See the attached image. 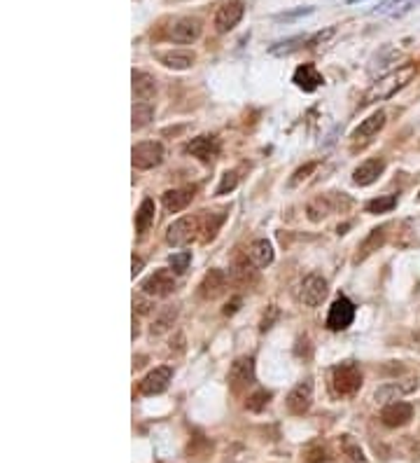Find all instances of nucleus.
<instances>
[{"instance_id": "25", "label": "nucleus", "mask_w": 420, "mask_h": 463, "mask_svg": "<svg viewBox=\"0 0 420 463\" xmlns=\"http://www.w3.org/2000/svg\"><path fill=\"white\" fill-rule=\"evenodd\" d=\"M194 52L187 50H173V52H161L159 54V61L164 63L166 68H173V70H187L192 68L194 63Z\"/></svg>"}, {"instance_id": "33", "label": "nucleus", "mask_w": 420, "mask_h": 463, "mask_svg": "<svg viewBox=\"0 0 420 463\" xmlns=\"http://www.w3.org/2000/svg\"><path fill=\"white\" fill-rule=\"evenodd\" d=\"M238 185V175L233 173V171H227L222 175V180H220V185H217L215 190V195H227V192H233Z\"/></svg>"}, {"instance_id": "12", "label": "nucleus", "mask_w": 420, "mask_h": 463, "mask_svg": "<svg viewBox=\"0 0 420 463\" xmlns=\"http://www.w3.org/2000/svg\"><path fill=\"white\" fill-rule=\"evenodd\" d=\"M173 379V370L168 365L155 367L152 372L145 374V379L140 381V393L143 396H159L164 393Z\"/></svg>"}, {"instance_id": "40", "label": "nucleus", "mask_w": 420, "mask_h": 463, "mask_svg": "<svg viewBox=\"0 0 420 463\" xmlns=\"http://www.w3.org/2000/svg\"><path fill=\"white\" fill-rule=\"evenodd\" d=\"M348 3H358V0H348Z\"/></svg>"}, {"instance_id": "3", "label": "nucleus", "mask_w": 420, "mask_h": 463, "mask_svg": "<svg viewBox=\"0 0 420 463\" xmlns=\"http://www.w3.org/2000/svg\"><path fill=\"white\" fill-rule=\"evenodd\" d=\"M350 204L353 202L346 195H320V197H315L313 202H309V206H306V215H309L311 222H320L336 211L348 209Z\"/></svg>"}, {"instance_id": "23", "label": "nucleus", "mask_w": 420, "mask_h": 463, "mask_svg": "<svg viewBox=\"0 0 420 463\" xmlns=\"http://www.w3.org/2000/svg\"><path fill=\"white\" fill-rule=\"evenodd\" d=\"M229 276L236 285H253L257 281V269L250 265L248 258H236L233 267L229 269Z\"/></svg>"}, {"instance_id": "21", "label": "nucleus", "mask_w": 420, "mask_h": 463, "mask_svg": "<svg viewBox=\"0 0 420 463\" xmlns=\"http://www.w3.org/2000/svg\"><path fill=\"white\" fill-rule=\"evenodd\" d=\"M133 97L138 101H150L157 94V80L145 70H133Z\"/></svg>"}, {"instance_id": "16", "label": "nucleus", "mask_w": 420, "mask_h": 463, "mask_svg": "<svg viewBox=\"0 0 420 463\" xmlns=\"http://www.w3.org/2000/svg\"><path fill=\"white\" fill-rule=\"evenodd\" d=\"M385 171V162L383 159H367V162H362L358 169L353 171V180H355V185H360V187H367L371 185V183H376L378 180V175H381Z\"/></svg>"}, {"instance_id": "22", "label": "nucleus", "mask_w": 420, "mask_h": 463, "mask_svg": "<svg viewBox=\"0 0 420 463\" xmlns=\"http://www.w3.org/2000/svg\"><path fill=\"white\" fill-rule=\"evenodd\" d=\"M248 255H250V262H253L255 267H269L273 258H276L271 241H266V239H257V241L248 249Z\"/></svg>"}, {"instance_id": "17", "label": "nucleus", "mask_w": 420, "mask_h": 463, "mask_svg": "<svg viewBox=\"0 0 420 463\" xmlns=\"http://www.w3.org/2000/svg\"><path fill=\"white\" fill-rule=\"evenodd\" d=\"M418 386V381L407 379V381H390V384H383L376 391V403H397L402 396L411 393Z\"/></svg>"}, {"instance_id": "32", "label": "nucleus", "mask_w": 420, "mask_h": 463, "mask_svg": "<svg viewBox=\"0 0 420 463\" xmlns=\"http://www.w3.org/2000/svg\"><path fill=\"white\" fill-rule=\"evenodd\" d=\"M269 398H271L269 391H257L255 396H250V398H248L245 407H248L250 412H262L264 407L269 405Z\"/></svg>"}, {"instance_id": "6", "label": "nucleus", "mask_w": 420, "mask_h": 463, "mask_svg": "<svg viewBox=\"0 0 420 463\" xmlns=\"http://www.w3.org/2000/svg\"><path fill=\"white\" fill-rule=\"evenodd\" d=\"M197 232H201V218H197V215H184V218H177L166 229V241L171 246H184L197 236Z\"/></svg>"}, {"instance_id": "36", "label": "nucleus", "mask_w": 420, "mask_h": 463, "mask_svg": "<svg viewBox=\"0 0 420 463\" xmlns=\"http://www.w3.org/2000/svg\"><path fill=\"white\" fill-rule=\"evenodd\" d=\"M133 309L138 311V314H150L152 311V302L148 300V298H133Z\"/></svg>"}, {"instance_id": "8", "label": "nucleus", "mask_w": 420, "mask_h": 463, "mask_svg": "<svg viewBox=\"0 0 420 463\" xmlns=\"http://www.w3.org/2000/svg\"><path fill=\"white\" fill-rule=\"evenodd\" d=\"M353 318H355V305H353V302L348 298H336L332 302V307H329L327 328L334 330V332H341L353 323Z\"/></svg>"}, {"instance_id": "31", "label": "nucleus", "mask_w": 420, "mask_h": 463, "mask_svg": "<svg viewBox=\"0 0 420 463\" xmlns=\"http://www.w3.org/2000/svg\"><path fill=\"white\" fill-rule=\"evenodd\" d=\"M192 262V253L189 251H180V253H173L171 258H168V265L175 271V274H182V271H187Z\"/></svg>"}, {"instance_id": "27", "label": "nucleus", "mask_w": 420, "mask_h": 463, "mask_svg": "<svg viewBox=\"0 0 420 463\" xmlns=\"http://www.w3.org/2000/svg\"><path fill=\"white\" fill-rule=\"evenodd\" d=\"M152 222H155V202L152 199H143L140 209L136 213V229L143 234V232L150 229Z\"/></svg>"}, {"instance_id": "29", "label": "nucleus", "mask_w": 420, "mask_h": 463, "mask_svg": "<svg viewBox=\"0 0 420 463\" xmlns=\"http://www.w3.org/2000/svg\"><path fill=\"white\" fill-rule=\"evenodd\" d=\"M177 318V309L175 307H166L161 314L155 318V325H152V334H164L166 330H171V325Z\"/></svg>"}, {"instance_id": "11", "label": "nucleus", "mask_w": 420, "mask_h": 463, "mask_svg": "<svg viewBox=\"0 0 420 463\" xmlns=\"http://www.w3.org/2000/svg\"><path fill=\"white\" fill-rule=\"evenodd\" d=\"M201 31H204V26H201L199 19L182 17V19H175L171 23V28H168V38H171L173 43L192 45V43H197V40L201 38Z\"/></svg>"}, {"instance_id": "37", "label": "nucleus", "mask_w": 420, "mask_h": 463, "mask_svg": "<svg viewBox=\"0 0 420 463\" xmlns=\"http://www.w3.org/2000/svg\"><path fill=\"white\" fill-rule=\"evenodd\" d=\"M143 265H145L143 258H138V255H133V258H131V276H133V278L143 271Z\"/></svg>"}, {"instance_id": "18", "label": "nucleus", "mask_w": 420, "mask_h": 463, "mask_svg": "<svg viewBox=\"0 0 420 463\" xmlns=\"http://www.w3.org/2000/svg\"><path fill=\"white\" fill-rule=\"evenodd\" d=\"M224 288H227V274L222 269H210L201 281V298L215 300L224 293Z\"/></svg>"}, {"instance_id": "38", "label": "nucleus", "mask_w": 420, "mask_h": 463, "mask_svg": "<svg viewBox=\"0 0 420 463\" xmlns=\"http://www.w3.org/2000/svg\"><path fill=\"white\" fill-rule=\"evenodd\" d=\"M238 305H241V300L236 298V300H233V302H231V307H227V309H224V314H227V316H229V314H233V311H236V309H238Z\"/></svg>"}, {"instance_id": "26", "label": "nucleus", "mask_w": 420, "mask_h": 463, "mask_svg": "<svg viewBox=\"0 0 420 463\" xmlns=\"http://www.w3.org/2000/svg\"><path fill=\"white\" fill-rule=\"evenodd\" d=\"M385 229H387V227H376V229H371V234L365 239V244L360 246V253L355 255V262L367 260L371 253L381 249V246L385 244Z\"/></svg>"}, {"instance_id": "10", "label": "nucleus", "mask_w": 420, "mask_h": 463, "mask_svg": "<svg viewBox=\"0 0 420 463\" xmlns=\"http://www.w3.org/2000/svg\"><path fill=\"white\" fill-rule=\"evenodd\" d=\"M143 293L150 298H166L175 290V276L171 269H157L155 274L143 281Z\"/></svg>"}, {"instance_id": "24", "label": "nucleus", "mask_w": 420, "mask_h": 463, "mask_svg": "<svg viewBox=\"0 0 420 463\" xmlns=\"http://www.w3.org/2000/svg\"><path fill=\"white\" fill-rule=\"evenodd\" d=\"M385 119H387L385 110H376V113H371L365 122L353 131V138H371V136H376L385 126Z\"/></svg>"}, {"instance_id": "28", "label": "nucleus", "mask_w": 420, "mask_h": 463, "mask_svg": "<svg viewBox=\"0 0 420 463\" xmlns=\"http://www.w3.org/2000/svg\"><path fill=\"white\" fill-rule=\"evenodd\" d=\"M131 117H133V122H131L133 129H143V126H148L152 122V117H155V108H152L148 101H140L133 106Z\"/></svg>"}, {"instance_id": "5", "label": "nucleus", "mask_w": 420, "mask_h": 463, "mask_svg": "<svg viewBox=\"0 0 420 463\" xmlns=\"http://www.w3.org/2000/svg\"><path fill=\"white\" fill-rule=\"evenodd\" d=\"M243 14H245L243 0H227L224 5L217 7L213 26H215L217 33H229V31L238 26V21L243 19Z\"/></svg>"}, {"instance_id": "34", "label": "nucleus", "mask_w": 420, "mask_h": 463, "mask_svg": "<svg viewBox=\"0 0 420 463\" xmlns=\"http://www.w3.org/2000/svg\"><path fill=\"white\" fill-rule=\"evenodd\" d=\"M341 447H343V452L348 454L350 461H365V454H362L360 447L353 442L350 435H341Z\"/></svg>"}, {"instance_id": "13", "label": "nucleus", "mask_w": 420, "mask_h": 463, "mask_svg": "<svg viewBox=\"0 0 420 463\" xmlns=\"http://www.w3.org/2000/svg\"><path fill=\"white\" fill-rule=\"evenodd\" d=\"M411 419H414V407L402 401L385 405L381 412V421L387 428H402V426H407Z\"/></svg>"}, {"instance_id": "19", "label": "nucleus", "mask_w": 420, "mask_h": 463, "mask_svg": "<svg viewBox=\"0 0 420 463\" xmlns=\"http://www.w3.org/2000/svg\"><path fill=\"white\" fill-rule=\"evenodd\" d=\"M194 199V190L192 187H177V190H168V192L161 197V204L168 213H180L192 204Z\"/></svg>"}, {"instance_id": "30", "label": "nucleus", "mask_w": 420, "mask_h": 463, "mask_svg": "<svg viewBox=\"0 0 420 463\" xmlns=\"http://www.w3.org/2000/svg\"><path fill=\"white\" fill-rule=\"evenodd\" d=\"M394 206H397V195H385L367 202V213H390Z\"/></svg>"}, {"instance_id": "15", "label": "nucleus", "mask_w": 420, "mask_h": 463, "mask_svg": "<svg viewBox=\"0 0 420 463\" xmlns=\"http://www.w3.org/2000/svg\"><path fill=\"white\" fill-rule=\"evenodd\" d=\"M313 405V384L309 379L297 384L287 396V410L292 414H306Z\"/></svg>"}, {"instance_id": "2", "label": "nucleus", "mask_w": 420, "mask_h": 463, "mask_svg": "<svg viewBox=\"0 0 420 463\" xmlns=\"http://www.w3.org/2000/svg\"><path fill=\"white\" fill-rule=\"evenodd\" d=\"M332 386L336 396H355L362 386V370L358 363L346 361L334 367L332 372Z\"/></svg>"}, {"instance_id": "39", "label": "nucleus", "mask_w": 420, "mask_h": 463, "mask_svg": "<svg viewBox=\"0 0 420 463\" xmlns=\"http://www.w3.org/2000/svg\"><path fill=\"white\" fill-rule=\"evenodd\" d=\"M416 342H418V344H420V332L416 334Z\"/></svg>"}, {"instance_id": "1", "label": "nucleus", "mask_w": 420, "mask_h": 463, "mask_svg": "<svg viewBox=\"0 0 420 463\" xmlns=\"http://www.w3.org/2000/svg\"><path fill=\"white\" fill-rule=\"evenodd\" d=\"M416 75V66L414 63H407V66H402L397 70H392L390 75L381 77L378 82L371 85V89L365 94V101H362V106H369V103H376V101H385V99H392L394 94L399 89H404L411 77Z\"/></svg>"}, {"instance_id": "4", "label": "nucleus", "mask_w": 420, "mask_h": 463, "mask_svg": "<svg viewBox=\"0 0 420 463\" xmlns=\"http://www.w3.org/2000/svg\"><path fill=\"white\" fill-rule=\"evenodd\" d=\"M131 162L136 169L140 171H148V169H155L161 162H164V146L159 141H145L133 146L131 150Z\"/></svg>"}, {"instance_id": "9", "label": "nucleus", "mask_w": 420, "mask_h": 463, "mask_svg": "<svg viewBox=\"0 0 420 463\" xmlns=\"http://www.w3.org/2000/svg\"><path fill=\"white\" fill-rule=\"evenodd\" d=\"M327 298V281L318 274H309L302 281V288H299V300L304 302L306 307H320L322 300Z\"/></svg>"}, {"instance_id": "20", "label": "nucleus", "mask_w": 420, "mask_h": 463, "mask_svg": "<svg viewBox=\"0 0 420 463\" xmlns=\"http://www.w3.org/2000/svg\"><path fill=\"white\" fill-rule=\"evenodd\" d=\"M292 80L299 89H304V92H315L322 85V75L318 73V68H315L313 63H304V66H299L294 70Z\"/></svg>"}, {"instance_id": "7", "label": "nucleus", "mask_w": 420, "mask_h": 463, "mask_svg": "<svg viewBox=\"0 0 420 463\" xmlns=\"http://www.w3.org/2000/svg\"><path fill=\"white\" fill-rule=\"evenodd\" d=\"M250 384H255V358L241 356L229 367V386L233 388V393H241Z\"/></svg>"}, {"instance_id": "35", "label": "nucleus", "mask_w": 420, "mask_h": 463, "mask_svg": "<svg viewBox=\"0 0 420 463\" xmlns=\"http://www.w3.org/2000/svg\"><path fill=\"white\" fill-rule=\"evenodd\" d=\"M315 166H318V164L311 162V164H306L304 169H299V171L294 173V178L289 180V185H299V183H302L304 178H309V173H313V171H315Z\"/></svg>"}, {"instance_id": "14", "label": "nucleus", "mask_w": 420, "mask_h": 463, "mask_svg": "<svg viewBox=\"0 0 420 463\" xmlns=\"http://www.w3.org/2000/svg\"><path fill=\"white\" fill-rule=\"evenodd\" d=\"M187 153L201 159V162H213L220 155V141L215 136H197L187 143Z\"/></svg>"}]
</instances>
